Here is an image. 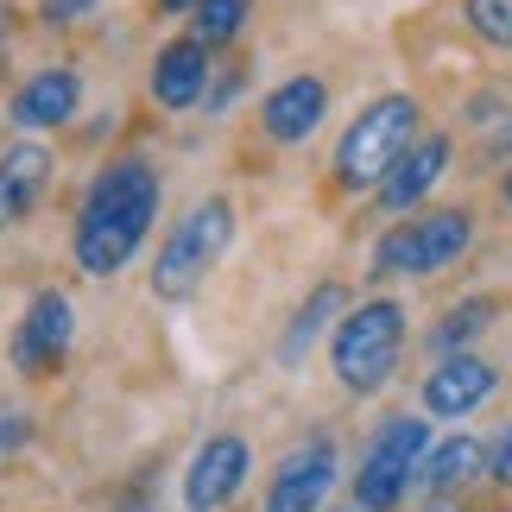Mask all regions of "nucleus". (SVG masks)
Masks as SVG:
<instances>
[{"label": "nucleus", "instance_id": "obj_1", "mask_svg": "<svg viewBox=\"0 0 512 512\" xmlns=\"http://www.w3.org/2000/svg\"><path fill=\"white\" fill-rule=\"evenodd\" d=\"M152 215H159V171L146 159H114L89 177L83 203H76L70 253L89 279H114L133 253L146 247Z\"/></svg>", "mask_w": 512, "mask_h": 512}, {"label": "nucleus", "instance_id": "obj_2", "mask_svg": "<svg viewBox=\"0 0 512 512\" xmlns=\"http://www.w3.org/2000/svg\"><path fill=\"white\" fill-rule=\"evenodd\" d=\"M228 247H234V203H228V196H203V203H190L171 222L159 260H152V291H159L165 304H184L190 291L222 266Z\"/></svg>", "mask_w": 512, "mask_h": 512}, {"label": "nucleus", "instance_id": "obj_3", "mask_svg": "<svg viewBox=\"0 0 512 512\" xmlns=\"http://www.w3.org/2000/svg\"><path fill=\"white\" fill-rule=\"evenodd\" d=\"M411 140H418V102L411 95H380L342 127L329 171H336L342 190H380V177L405 159Z\"/></svg>", "mask_w": 512, "mask_h": 512}, {"label": "nucleus", "instance_id": "obj_4", "mask_svg": "<svg viewBox=\"0 0 512 512\" xmlns=\"http://www.w3.org/2000/svg\"><path fill=\"white\" fill-rule=\"evenodd\" d=\"M405 354V304L399 298H367L354 304L348 317L329 336V367L348 392H380L392 373H399Z\"/></svg>", "mask_w": 512, "mask_h": 512}, {"label": "nucleus", "instance_id": "obj_5", "mask_svg": "<svg viewBox=\"0 0 512 512\" xmlns=\"http://www.w3.org/2000/svg\"><path fill=\"white\" fill-rule=\"evenodd\" d=\"M468 241H475V215L468 209H430V215H405L373 241V272L380 279H430V272L456 266Z\"/></svg>", "mask_w": 512, "mask_h": 512}, {"label": "nucleus", "instance_id": "obj_6", "mask_svg": "<svg viewBox=\"0 0 512 512\" xmlns=\"http://www.w3.org/2000/svg\"><path fill=\"white\" fill-rule=\"evenodd\" d=\"M430 449V418H411V411H392V418L367 437V456L354 468V512H392L411 481H418V462Z\"/></svg>", "mask_w": 512, "mask_h": 512}, {"label": "nucleus", "instance_id": "obj_7", "mask_svg": "<svg viewBox=\"0 0 512 512\" xmlns=\"http://www.w3.org/2000/svg\"><path fill=\"white\" fill-rule=\"evenodd\" d=\"M70 342H76V304H70V291L45 285V291H32V304H26V317H19L7 354H13L19 373H57Z\"/></svg>", "mask_w": 512, "mask_h": 512}, {"label": "nucleus", "instance_id": "obj_8", "mask_svg": "<svg viewBox=\"0 0 512 512\" xmlns=\"http://www.w3.org/2000/svg\"><path fill=\"white\" fill-rule=\"evenodd\" d=\"M336 475H342V456H336V443H329V437L298 443L279 468H272V481H266V512H323Z\"/></svg>", "mask_w": 512, "mask_h": 512}, {"label": "nucleus", "instance_id": "obj_9", "mask_svg": "<svg viewBox=\"0 0 512 512\" xmlns=\"http://www.w3.org/2000/svg\"><path fill=\"white\" fill-rule=\"evenodd\" d=\"M247 468H253L247 437L215 430V437L190 456V468H184V512H222L247 487Z\"/></svg>", "mask_w": 512, "mask_h": 512}, {"label": "nucleus", "instance_id": "obj_10", "mask_svg": "<svg viewBox=\"0 0 512 512\" xmlns=\"http://www.w3.org/2000/svg\"><path fill=\"white\" fill-rule=\"evenodd\" d=\"M500 392V367L481 361L475 348L468 354H437V367L424 373V411L430 418H468Z\"/></svg>", "mask_w": 512, "mask_h": 512}, {"label": "nucleus", "instance_id": "obj_11", "mask_svg": "<svg viewBox=\"0 0 512 512\" xmlns=\"http://www.w3.org/2000/svg\"><path fill=\"white\" fill-rule=\"evenodd\" d=\"M76 108H83V76L64 70V64H45V70H32L26 83L13 89L7 121L19 133H51V127H70Z\"/></svg>", "mask_w": 512, "mask_h": 512}, {"label": "nucleus", "instance_id": "obj_12", "mask_svg": "<svg viewBox=\"0 0 512 512\" xmlns=\"http://www.w3.org/2000/svg\"><path fill=\"white\" fill-rule=\"evenodd\" d=\"M449 159H456V146H449V133H418V140L405 146V159L392 165L386 177H380V209L386 215H405V209H418L430 190L443 184V171H449Z\"/></svg>", "mask_w": 512, "mask_h": 512}, {"label": "nucleus", "instance_id": "obj_13", "mask_svg": "<svg viewBox=\"0 0 512 512\" xmlns=\"http://www.w3.org/2000/svg\"><path fill=\"white\" fill-rule=\"evenodd\" d=\"M323 114H329V83L323 76H285V83L260 102V127H266L272 146H298V140H310V133L323 127Z\"/></svg>", "mask_w": 512, "mask_h": 512}, {"label": "nucleus", "instance_id": "obj_14", "mask_svg": "<svg viewBox=\"0 0 512 512\" xmlns=\"http://www.w3.org/2000/svg\"><path fill=\"white\" fill-rule=\"evenodd\" d=\"M152 102L165 114H184L209 95V45H196V38H171V45L152 57V76H146Z\"/></svg>", "mask_w": 512, "mask_h": 512}, {"label": "nucleus", "instance_id": "obj_15", "mask_svg": "<svg viewBox=\"0 0 512 512\" xmlns=\"http://www.w3.org/2000/svg\"><path fill=\"white\" fill-rule=\"evenodd\" d=\"M45 184H51V146L19 140V146L0 152V234H7L13 222H26V215L38 209Z\"/></svg>", "mask_w": 512, "mask_h": 512}, {"label": "nucleus", "instance_id": "obj_16", "mask_svg": "<svg viewBox=\"0 0 512 512\" xmlns=\"http://www.w3.org/2000/svg\"><path fill=\"white\" fill-rule=\"evenodd\" d=\"M475 475H487V443L481 437H443V443L424 449L418 481H411V487H424L430 500H449L456 487H468Z\"/></svg>", "mask_w": 512, "mask_h": 512}, {"label": "nucleus", "instance_id": "obj_17", "mask_svg": "<svg viewBox=\"0 0 512 512\" xmlns=\"http://www.w3.org/2000/svg\"><path fill=\"white\" fill-rule=\"evenodd\" d=\"M342 310H348V291H342L336 279H323V285L298 304V317H291L285 342H279V361H285V367H298L304 354H310V342H317L329 323H342Z\"/></svg>", "mask_w": 512, "mask_h": 512}, {"label": "nucleus", "instance_id": "obj_18", "mask_svg": "<svg viewBox=\"0 0 512 512\" xmlns=\"http://www.w3.org/2000/svg\"><path fill=\"white\" fill-rule=\"evenodd\" d=\"M494 317H500V304H494V298H462L437 329H430V348H437V354H468V342H475Z\"/></svg>", "mask_w": 512, "mask_h": 512}, {"label": "nucleus", "instance_id": "obj_19", "mask_svg": "<svg viewBox=\"0 0 512 512\" xmlns=\"http://www.w3.org/2000/svg\"><path fill=\"white\" fill-rule=\"evenodd\" d=\"M247 13H253V0H203V7L190 13V38L196 45H234L241 38V26H247Z\"/></svg>", "mask_w": 512, "mask_h": 512}, {"label": "nucleus", "instance_id": "obj_20", "mask_svg": "<svg viewBox=\"0 0 512 512\" xmlns=\"http://www.w3.org/2000/svg\"><path fill=\"white\" fill-rule=\"evenodd\" d=\"M462 19L481 45L512 51V0H462Z\"/></svg>", "mask_w": 512, "mask_h": 512}, {"label": "nucleus", "instance_id": "obj_21", "mask_svg": "<svg viewBox=\"0 0 512 512\" xmlns=\"http://www.w3.org/2000/svg\"><path fill=\"white\" fill-rule=\"evenodd\" d=\"M102 0H38V19L45 26H76V19H89Z\"/></svg>", "mask_w": 512, "mask_h": 512}, {"label": "nucleus", "instance_id": "obj_22", "mask_svg": "<svg viewBox=\"0 0 512 512\" xmlns=\"http://www.w3.org/2000/svg\"><path fill=\"white\" fill-rule=\"evenodd\" d=\"M241 83H247V70L234 64L228 76H215V83H209V95H203V108H209V114H222V108L234 102V95H241Z\"/></svg>", "mask_w": 512, "mask_h": 512}, {"label": "nucleus", "instance_id": "obj_23", "mask_svg": "<svg viewBox=\"0 0 512 512\" xmlns=\"http://www.w3.org/2000/svg\"><path fill=\"white\" fill-rule=\"evenodd\" d=\"M487 475H494L500 487H512V424L494 437V449H487Z\"/></svg>", "mask_w": 512, "mask_h": 512}, {"label": "nucleus", "instance_id": "obj_24", "mask_svg": "<svg viewBox=\"0 0 512 512\" xmlns=\"http://www.w3.org/2000/svg\"><path fill=\"white\" fill-rule=\"evenodd\" d=\"M32 437V424H26V411H0V456H7V449H19Z\"/></svg>", "mask_w": 512, "mask_h": 512}, {"label": "nucleus", "instance_id": "obj_25", "mask_svg": "<svg viewBox=\"0 0 512 512\" xmlns=\"http://www.w3.org/2000/svg\"><path fill=\"white\" fill-rule=\"evenodd\" d=\"M506 152H512V121L487 133V159H506Z\"/></svg>", "mask_w": 512, "mask_h": 512}, {"label": "nucleus", "instance_id": "obj_26", "mask_svg": "<svg viewBox=\"0 0 512 512\" xmlns=\"http://www.w3.org/2000/svg\"><path fill=\"white\" fill-rule=\"evenodd\" d=\"M203 0H159V13H196Z\"/></svg>", "mask_w": 512, "mask_h": 512}, {"label": "nucleus", "instance_id": "obj_27", "mask_svg": "<svg viewBox=\"0 0 512 512\" xmlns=\"http://www.w3.org/2000/svg\"><path fill=\"white\" fill-rule=\"evenodd\" d=\"M0 64H7V7H0Z\"/></svg>", "mask_w": 512, "mask_h": 512}, {"label": "nucleus", "instance_id": "obj_28", "mask_svg": "<svg viewBox=\"0 0 512 512\" xmlns=\"http://www.w3.org/2000/svg\"><path fill=\"white\" fill-rule=\"evenodd\" d=\"M500 196H506V203H512V165H506V177H500Z\"/></svg>", "mask_w": 512, "mask_h": 512}, {"label": "nucleus", "instance_id": "obj_29", "mask_svg": "<svg viewBox=\"0 0 512 512\" xmlns=\"http://www.w3.org/2000/svg\"><path fill=\"white\" fill-rule=\"evenodd\" d=\"M430 512H462V506H456V500H437V506H430Z\"/></svg>", "mask_w": 512, "mask_h": 512}]
</instances>
